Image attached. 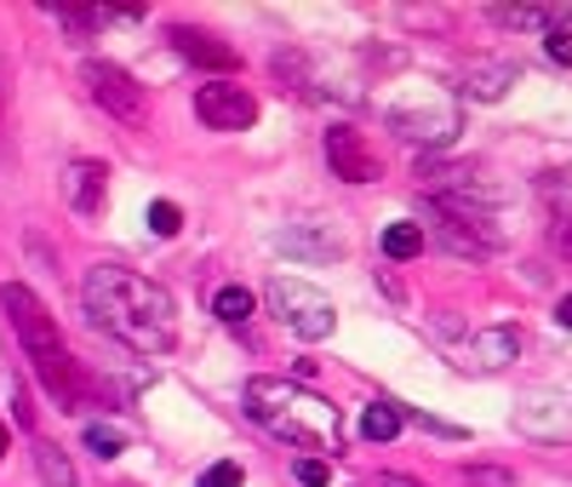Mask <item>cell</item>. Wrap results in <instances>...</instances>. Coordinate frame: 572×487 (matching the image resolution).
<instances>
[{"mask_svg":"<svg viewBox=\"0 0 572 487\" xmlns=\"http://www.w3.org/2000/svg\"><path fill=\"white\" fill-rule=\"evenodd\" d=\"M263 299H269V310L287 321V333H298L304 344H321V339H332V328H339L332 299H326L321 287L298 281V276H275V281L263 287Z\"/></svg>","mask_w":572,"mask_h":487,"instance_id":"cell-4","label":"cell"},{"mask_svg":"<svg viewBox=\"0 0 572 487\" xmlns=\"http://www.w3.org/2000/svg\"><path fill=\"white\" fill-rule=\"evenodd\" d=\"M326 167H332V178H344V184H378V155H373V144H366L355 126H332V133H326Z\"/></svg>","mask_w":572,"mask_h":487,"instance_id":"cell-9","label":"cell"},{"mask_svg":"<svg viewBox=\"0 0 572 487\" xmlns=\"http://www.w3.org/2000/svg\"><path fill=\"white\" fill-rule=\"evenodd\" d=\"M81 304L92 315L97 333H110L115 344L138 355H166L178 344V304L160 281L121 270V265H92L81 281Z\"/></svg>","mask_w":572,"mask_h":487,"instance_id":"cell-1","label":"cell"},{"mask_svg":"<svg viewBox=\"0 0 572 487\" xmlns=\"http://www.w3.org/2000/svg\"><path fill=\"white\" fill-rule=\"evenodd\" d=\"M292 476L304 481V487H326V481H332V465H326V459H298Z\"/></svg>","mask_w":572,"mask_h":487,"instance_id":"cell-27","label":"cell"},{"mask_svg":"<svg viewBox=\"0 0 572 487\" xmlns=\"http://www.w3.org/2000/svg\"><path fill=\"white\" fill-rule=\"evenodd\" d=\"M389 126L407 144H424V149H441L458 138V110L453 104H407V110H389Z\"/></svg>","mask_w":572,"mask_h":487,"instance_id":"cell-8","label":"cell"},{"mask_svg":"<svg viewBox=\"0 0 572 487\" xmlns=\"http://www.w3.org/2000/svg\"><path fill=\"white\" fill-rule=\"evenodd\" d=\"M86 447L97 453V459H115V453H126V436L110 431V425H86Z\"/></svg>","mask_w":572,"mask_h":487,"instance_id":"cell-23","label":"cell"},{"mask_svg":"<svg viewBox=\"0 0 572 487\" xmlns=\"http://www.w3.org/2000/svg\"><path fill=\"white\" fill-rule=\"evenodd\" d=\"M544 52H550V63H561V70H572V29H550Z\"/></svg>","mask_w":572,"mask_h":487,"instance_id":"cell-26","label":"cell"},{"mask_svg":"<svg viewBox=\"0 0 572 487\" xmlns=\"http://www.w3.org/2000/svg\"><path fill=\"white\" fill-rule=\"evenodd\" d=\"M516 75L521 70H516L510 58H476L464 70V97H476V104H498V97L516 86Z\"/></svg>","mask_w":572,"mask_h":487,"instance_id":"cell-14","label":"cell"},{"mask_svg":"<svg viewBox=\"0 0 572 487\" xmlns=\"http://www.w3.org/2000/svg\"><path fill=\"white\" fill-rule=\"evenodd\" d=\"M378 487H418V481H413V476H395V470H389V476H378Z\"/></svg>","mask_w":572,"mask_h":487,"instance_id":"cell-34","label":"cell"},{"mask_svg":"<svg viewBox=\"0 0 572 487\" xmlns=\"http://www.w3.org/2000/svg\"><path fill=\"white\" fill-rule=\"evenodd\" d=\"M464 355H469V367H476V373H503L521 355V333L516 328H487V333L469 339Z\"/></svg>","mask_w":572,"mask_h":487,"instance_id":"cell-15","label":"cell"},{"mask_svg":"<svg viewBox=\"0 0 572 487\" xmlns=\"http://www.w3.org/2000/svg\"><path fill=\"white\" fill-rule=\"evenodd\" d=\"M384 252L389 258H418L424 252V224H389V230H384Z\"/></svg>","mask_w":572,"mask_h":487,"instance_id":"cell-21","label":"cell"},{"mask_svg":"<svg viewBox=\"0 0 572 487\" xmlns=\"http://www.w3.org/2000/svg\"><path fill=\"white\" fill-rule=\"evenodd\" d=\"M0 310H7L12 333H18V344H23V355H29V367L41 373L46 396H52L63 413H75V407L86 402V373H81L75 355L63 350V333H58L52 310H46L23 281H7V287H0Z\"/></svg>","mask_w":572,"mask_h":487,"instance_id":"cell-3","label":"cell"},{"mask_svg":"<svg viewBox=\"0 0 572 487\" xmlns=\"http://www.w3.org/2000/svg\"><path fill=\"white\" fill-rule=\"evenodd\" d=\"M498 29H555V12L550 7H492L487 12Z\"/></svg>","mask_w":572,"mask_h":487,"instance_id":"cell-20","label":"cell"},{"mask_svg":"<svg viewBox=\"0 0 572 487\" xmlns=\"http://www.w3.org/2000/svg\"><path fill=\"white\" fill-rule=\"evenodd\" d=\"M413 418H418V425H424L429 436H447V442H458V436H464L458 425H447V418H429V413H413Z\"/></svg>","mask_w":572,"mask_h":487,"instance_id":"cell-29","label":"cell"},{"mask_svg":"<svg viewBox=\"0 0 572 487\" xmlns=\"http://www.w3.org/2000/svg\"><path fill=\"white\" fill-rule=\"evenodd\" d=\"M35 470H41V487H75V465H70V453L52 447L35 436Z\"/></svg>","mask_w":572,"mask_h":487,"instance_id":"cell-17","label":"cell"},{"mask_svg":"<svg viewBox=\"0 0 572 487\" xmlns=\"http://www.w3.org/2000/svg\"><path fill=\"white\" fill-rule=\"evenodd\" d=\"M401 425H407V418H401L395 402H366V407H361V436H366V442H395Z\"/></svg>","mask_w":572,"mask_h":487,"instance_id":"cell-16","label":"cell"},{"mask_svg":"<svg viewBox=\"0 0 572 487\" xmlns=\"http://www.w3.org/2000/svg\"><path fill=\"white\" fill-rule=\"evenodd\" d=\"M52 18H58L63 29H70V41H92L97 29L110 23V12H104V7H52Z\"/></svg>","mask_w":572,"mask_h":487,"instance_id":"cell-18","label":"cell"},{"mask_svg":"<svg viewBox=\"0 0 572 487\" xmlns=\"http://www.w3.org/2000/svg\"><path fill=\"white\" fill-rule=\"evenodd\" d=\"M241 402L252 413V425H263L275 442L298 447L304 459L344 453V418L326 396H315L310 384H298V379H247Z\"/></svg>","mask_w":572,"mask_h":487,"instance_id":"cell-2","label":"cell"},{"mask_svg":"<svg viewBox=\"0 0 572 487\" xmlns=\"http://www.w3.org/2000/svg\"><path fill=\"white\" fill-rule=\"evenodd\" d=\"M195 115L207 121L212 133H247L258 121V97L247 86H235V81H212V86L195 92Z\"/></svg>","mask_w":572,"mask_h":487,"instance_id":"cell-7","label":"cell"},{"mask_svg":"<svg viewBox=\"0 0 572 487\" xmlns=\"http://www.w3.org/2000/svg\"><path fill=\"white\" fill-rule=\"evenodd\" d=\"M166 41H173V52H178V58L200 63V70H218V75H229L235 63H241V58H235V46H223L218 35H207V29H189V23H178Z\"/></svg>","mask_w":572,"mask_h":487,"instance_id":"cell-11","label":"cell"},{"mask_svg":"<svg viewBox=\"0 0 572 487\" xmlns=\"http://www.w3.org/2000/svg\"><path fill=\"white\" fill-rule=\"evenodd\" d=\"M469 487H516V476L492 465H469Z\"/></svg>","mask_w":572,"mask_h":487,"instance_id":"cell-28","label":"cell"},{"mask_svg":"<svg viewBox=\"0 0 572 487\" xmlns=\"http://www.w3.org/2000/svg\"><path fill=\"white\" fill-rule=\"evenodd\" d=\"M275 247L287 258H304V265H332V258H344V241L332 230H315V224H287L275 236Z\"/></svg>","mask_w":572,"mask_h":487,"instance_id":"cell-12","label":"cell"},{"mask_svg":"<svg viewBox=\"0 0 572 487\" xmlns=\"http://www.w3.org/2000/svg\"><path fill=\"white\" fill-rule=\"evenodd\" d=\"M538 189H544V201L566 207L561 218H572V167H544L538 173Z\"/></svg>","mask_w":572,"mask_h":487,"instance_id":"cell-22","label":"cell"},{"mask_svg":"<svg viewBox=\"0 0 572 487\" xmlns=\"http://www.w3.org/2000/svg\"><path fill=\"white\" fill-rule=\"evenodd\" d=\"M149 230H155V236H178V230H184V213H178L173 201H149Z\"/></svg>","mask_w":572,"mask_h":487,"instance_id":"cell-24","label":"cell"},{"mask_svg":"<svg viewBox=\"0 0 572 487\" xmlns=\"http://www.w3.org/2000/svg\"><path fill=\"white\" fill-rule=\"evenodd\" d=\"M81 86H86V97H92L97 110H110V115L126 121V126H138V121L149 115L144 86L132 81L121 63H110V58H86V63H81Z\"/></svg>","mask_w":572,"mask_h":487,"instance_id":"cell-5","label":"cell"},{"mask_svg":"<svg viewBox=\"0 0 572 487\" xmlns=\"http://www.w3.org/2000/svg\"><path fill=\"white\" fill-rule=\"evenodd\" d=\"M521 431H532L538 442H572V402L555 390H532L521 407Z\"/></svg>","mask_w":572,"mask_h":487,"instance_id":"cell-10","label":"cell"},{"mask_svg":"<svg viewBox=\"0 0 572 487\" xmlns=\"http://www.w3.org/2000/svg\"><path fill=\"white\" fill-rule=\"evenodd\" d=\"M104 189H110L104 160H70V173H63V195H70V207L81 218H92L97 207H104Z\"/></svg>","mask_w":572,"mask_h":487,"instance_id":"cell-13","label":"cell"},{"mask_svg":"<svg viewBox=\"0 0 572 487\" xmlns=\"http://www.w3.org/2000/svg\"><path fill=\"white\" fill-rule=\"evenodd\" d=\"M212 315L223 321V328H247L252 292H247V287H218V292H212Z\"/></svg>","mask_w":572,"mask_h":487,"instance_id":"cell-19","label":"cell"},{"mask_svg":"<svg viewBox=\"0 0 572 487\" xmlns=\"http://www.w3.org/2000/svg\"><path fill=\"white\" fill-rule=\"evenodd\" d=\"M555 328H566V333H572V292H566V299L555 304Z\"/></svg>","mask_w":572,"mask_h":487,"instance_id":"cell-33","label":"cell"},{"mask_svg":"<svg viewBox=\"0 0 572 487\" xmlns=\"http://www.w3.org/2000/svg\"><path fill=\"white\" fill-rule=\"evenodd\" d=\"M7 97H12V75H7V58H0V138H7Z\"/></svg>","mask_w":572,"mask_h":487,"instance_id":"cell-30","label":"cell"},{"mask_svg":"<svg viewBox=\"0 0 572 487\" xmlns=\"http://www.w3.org/2000/svg\"><path fill=\"white\" fill-rule=\"evenodd\" d=\"M7 442H12V436H7V418H0V459H7Z\"/></svg>","mask_w":572,"mask_h":487,"instance_id":"cell-35","label":"cell"},{"mask_svg":"<svg viewBox=\"0 0 572 487\" xmlns=\"http://www.w3.org/2000/svg\"><path fill=\"white\" fill-rule=\"evenodd\" d=\"M200 487H241V465L223 459V465H212V470H200Z\"/></svg>","mask_w":572,"mask_h":487,"instance_id":"cell-25","label":"cell"},{"mask_svg":"<svg viewBox=\"0 0 572 487\" xmlns=\"http://www.w3.org/2000/svg\"><path fill=\"white\" fill-rule=\"evenodd\" d=\"M424 213L435 218V236H441V247L447 252H458V258H492L498 247H503V236L492 230V218H476V213H458V207H447V201H424Z\"/></svg>","mask_w":572,"mask_h":487,"instance_id":"cell-6","label":"cell"},{"mask_svg":"<svg viewBox=\"0 0 572 487\" xmlns=\"http://www.w3.org/2000/svg\"><path fill=\"white\" fill-rule=\"evenodd\" d=\"M550 241H555V247H561V252L572 258V218H555V230H550Z\"/></svg>","mask_w":572,"mask_h":487,"instance_id":"cell-32","label":"cell"},{"mask_svg":"<svg viewBox=\"0 0 572 487\" xmlns=\"http://www.w3.org/2000/svg\"><path fill=\"white\" fill-rule=\"evenodd\" d=\"M12 413H18V425H35V407H29V396H23V384L12 390Z\"/></svg>","mask_w":572,"mask_h":487,"instance_id":"cell-31","label":"cell"}]
</instances>
